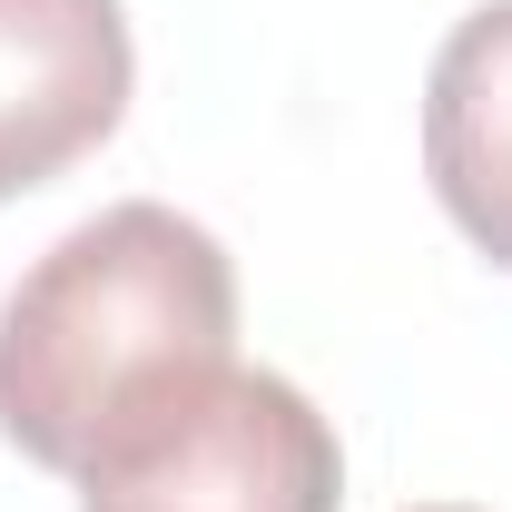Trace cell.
<instances>
[{"mask_svg":"<svg viewBox=\"0 0 512 512\" xmlns=\"http://www.w3.org/2000/svg\"><path fill=\"white\" fill-rule=\"evenodd\" d=\"M227 355H237L227 247L158 197L99 207L0 306V434L40 473H79L128 404Z\"/></svg>","mask_w":512,"mask_h":512,"instance_id":"cell-1","label":"cell"},{"mask_svg":"<svg viewBox=\"0 0 512 512\" xmlns=\"http://www.w3.org/2000/svg\"><path fill=\"white\" fill-rule=\"evenodd\" d=\"M69 483L79 512H335L345 453L286 375L227 355L128 404Z\"/></svg>","mask_w":512,"mask_h":512,"instance_id":"cell-2","label":"cell"},{"mask_svg":"<svg viewBox=\"0 0 512 512\" xmlns=\"http://www.w3.org/2000/svg\"><path fill=\"white\" fill-rule=\"evenodd\" d=\"M138 89L119 0H0V207L109 148Z\"/></svg>","mask_w":512,"mask_h":512,"instance_id":"cell-3","label":"cell"},{"mask_svg":"<svg viewBox=\"0 0 512 512\" xmlns=\"http://www.w3.org/2000/svg\"><path fill=\"white\" fill-rule=\"evenodd\" d=\"M424 178L473 247L512 266V0L453 20L424 79Z\"/></svg>","mask_w":512,"mask_h":512,"instance_id":"cell-4","label":"cell"},{"mask_svg":"<svg viewBox=\"0 0 512 512\" xmlns=\"http://www.w3.org/2000/svg\"><path fill=\"white\" fill-rule=\"evenodd\" d=\"M424 512H473V503H424Z\"/></svg>","mask_w":512,"mask_h":512,"instance_id":"cell-5","label":"cell"}]
</instances>
